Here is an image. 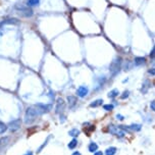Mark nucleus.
<instances>
[{
	"instance_id": "obj_1",
	"label": "nucleus",
	"mask_w": 155,
	"mask_h": 155,
	"mask_svg": "<svg viewBox=\"0 0 155 155\" xmlns=\"http://www.w3.org/2000/svg\"><path fill=\"white\" fill-rule=\"evenodd\" d=\"M39 110L37 109L36 107H29L27 111H26V114H25V123L27 124H32L33 122H35L36 118L40 115Z\"/></svg>"
},
{
	"instance_id": "obj_2",
	"label": "nucleus",
	"mask_w": 155,
	"mask_h": 155,
	"mask_svg": "<svg viewBox=\"0 0 155 155\" xmlns=\"http://www.w3.org/2000/svg\"><path fill=\"white\" fill-rule=\"evenodd\" d=\"M14 8L19 11L20 15L22 16V18H32V16L34 15L33 9H32L31 7H29L28 5L18 3V4H15Z\"/></svg>"
},
{
	"instance_id": "obj_3",
	"label": "nucleus",
	"mask_w": 155,
	"mask_h": 155,
	"mask_svg": "<svg viewBox=\"0 0 155 155\" xmlns=\"http://www.w3.org/2000/svg\"><path fill=\"white\" fill-rule=\"evenodd\" d=\"M120 66H122V58L120 57H116L109 65V72L112 76H115V74L118 73Z\"/></svg>"
},
{
	"instance_id": "obj_4",
	"label": "nucleus",
	"mask_w": 155,
	"mask_h": 155,
	"mask_svg": "<svg viewBox=\"0 0 155 155\" xmlns=\"http://www.w3.org/2000/svg\"><path fill=\"white\" fill-rule=\"evenodd\" d=\"M108 131H109V133L112 134V135H115L119 138H122L124 136V132L122 131L118 127H116V125H114V124H110V125H108Z\"/></svg>"
},
{
	"instance_id": "obj_5",
	"label": "nucleus",
	"mask_w": 155,
	"mask_h": 155,
	"mask_svg": "<svg viewBox=\"0 0 155 155\" xmlns=\"http://www.w3.org/2000/svg\"><path fill=\"white\" fill-rule=\"evenodd\" d=\"M21 120L20 118H18V119H14L12 122H10L7 127L10 130V132H15L21 128Z\"/></svg>"
},
{
	"instance_id": "obj_6",
	"label": "nucleus",
	"mask_w": 155,
	"mask_h": 155,
	"mask_svg": "<svg viewBox=\"0 0 155 155\" xmlns=\"http://www.w3.org/2000/svg\"><path fill=\"white\" fill-rule=\"evenodd\" d=\"M37 109L39 110L40 113H44V112H49L51 110V108H52V105L50 104H42V103H38V104L35 106Z\"/></svg>"
},
{
	"instance_id": "obj_7",
	"label": "nucleus",
	"mask_w": 155,
	"mask_h": 155,
	"mask_svg": "<svg viewBox=\"0 0 155 155\" xmlns=\"http://www.w3.org/2000/svg\"><path fill=\"white\" fill-rule=\"evenodd\" d=\"M65 108V102L63 101L62 98H58L56 102V106H55V112L56 113H61L64 110Z\"/></svg>"
},
{
	"instance_id": "obj_8",
	"label": "nucleus",
	"mask_w": 155,
	"mask_h": 155,
	"mask_svg": "<svg viewBox=\"0 0 155 155\" xmlns=\"http://www.w3.org/2000/svg\"><path fill=\"white\" fill-rule=\"evenodd\" d=\"M88 93H89V89L87 87H85V86H81V87H79L77 90V95L79 97H81V98L86 97L88 95Z\"/></svg>"
},
{
	"instance_id": "obj_9",
	"label": "nucleus",
	"mask_w": 155,
	"mask_h": 155,
	"mask_svg": "<svg viewBox=\"0 0 155 155\" xmlns=\"http://www.w3.org/2000/svg\"><path fill=\"white\" fill-rule=\"evenodd\" d=\"M20 24V21L18 19H7V20H4L1 24H0V26H4V25H19Z\"/></svg>"
},
{
	"instance_id": "obj_10",
	"label": "nucleus",
	"mask_w": 155,
	"mask_h": 155,
	"mask_svg": "<svg viewBox=\"0 0 155 155\" xmlns=\"http://www.w3.org/2000/svg\"><path fill=\"white\" fill-rule=\"evenodd\" d=\"M8 143H9V137H2L0 139V150H3L8 145Z\"/></svg>"
},
{
	"instance_id": "obj_11",
	"label": "nucleus",
	"mask_w": 155,
	"mask_h": 155,
	"mask_svg": "<svg viewBox=\"0 0 155 155\" xmlns=\"http://www.w3.org/2000/svg\"><path fill=\"white\" fill-rule=\"evenodd\" d=\"M39 4H40V0H27V5L29 7L38 6Z\"/></svg>"
},
{
	"instance_id": "obj_12",
	"label": "nucleus",
	"mask_w": 155,
	"mask_h": 155,
	"mask_svg": "<svg viewBox=\"0 0 155 155\" xmlns=\"http://www.w3.org/2000/svg\"><path fill=\"white\" fill-rule=\"evenodd\" d=\"M88 149H89V151H90V152L94 153V152H96V151H97V149H98V145H97L96 143H94V142H91L90 144H89Z\"/></svg>"
},
{
	"instance_id": "obj_13",
	"label": "nucleus",
	"mask_w": 155,
	"mask_h": 155,
	"mask_svg": "<svg viewBox=\"0 0 155 155\" xmlns=\"http://www.w3.org/2000/svg\"><path fill=\"white\" fill-rule=\"evenodd\" d=\"M67 101H68V105H70L71 107H72L74 104H76L77 98H76L74 96H68V97H67Z\"/></svg>"
},
{
	"instance_id": "obj_14",
	"label": "nucleus",
	"mask_w": 155,
	"mask_h": 155,
	"mask_svg": "<svg viewBox=\"0 0 155 155\" xmlns=\"http://www.w3.org/2000/svg\"><path fill=\"white\" fill-rule=\"evenodd\" d=\"M145 61H146L145 57H136L135 58V64L136 65H141L143 63H145Z\"/></svg>"
},
{
	"instance_id": "obj_15",
	"label": "nucleus",
	"mask_w": 155,
	"mask_h": 155,
	"mask_svg": "<svg viewBox=\"0 0 155 155\" xmlns=\"http://www.w3.org/2000/svg\"><path fill=\"white\" fill-rule=\"evenodd\" d=\"M102 104H103V100L102 99H97V100H95V101H93L91 103L90 107H98V106H100Z\"/></svg>"
},
{
	"instance_id": "obj_16",
	"label": "nucleus",
	"mask_w": 155,
	"mask_h": 155,
	"mask_svg": "<svg viewBox=\"0 0 155 155\" xmlns=\"http://www.w3.org/2000/svg\"><path fill=\"white\" fill-rule=\"evenodd\" d=\"M116 150H117V149L115 147H109V148L106 149L105 154L106 155H114V154L116 153Z\"/></svg>"
},
{
	"instance_id": "obj_17",
	"label": "nucleus",
	"mask_w": 155,
	"mask_h": 155,
	"mask_svg": "<svg viewBox=\"0 0 155 155\" xmlns=\"http://www.w3.org/2000/svg\"><path fill=\"white\" fill-rule=\"evenodd\" d=\"M118 94H119L118 90L117 89H113V90H111L109 92V93H108V97H109V98H115L116 96H118Z\"/></svg>"
},
{
	"instance_id": "obj_18",
	"label": "nucleus",
	"mask_w": 155,
	"mask_h": 155,
	"mask_svg": "<svg viewBox=\"0 0 155 155\" xmlns=\"http://www.w3.org/2000/svg\"><path fill=\"white\" fill-rule=\"evenodd\" d=\"M129 128H130L131 131H136V132H138V131H140V130H141L142 125H141V124H135L129 125Z\"/></svg>"
},
{
	"instance_id": "obj_19",
	"label": "nucleus",
	"mask_w": 155,
	"mask_h": 155,
	"mask_svg": "<svg viewBox=\"0 0 155 155\" xmlns=\"http://www.w3.org/2000/svg\"><path fill=\"white\" fill-rule=\"evenodd\" d=\"M68 135L72 136V137H77V136L80 135V131L78 129H72V130H71L70 132H68Z\"/></svg>"
},
{
	"instance_id": "obj_20",
	"label": "nucleus",
	"mask_w": 155,
	"mask_h": 155,
	"mask_svg": "<svg viewBox=\"0 0 155 155\" xmlns=\"http://www.w3.org/2000/svg\"><path fill=\"white\" fill-rule=\"evenodd\" d=\"M7 129H8V127H7L6 124L0 122V134H4L5 132H6Z\"/></svg>"
},
{
	"instance_id": "obj_21",
	"label": "nucleus",
	"mask_w": 155,
	"mask_h": 155,
	"mask_svg": "<svg viewBox=\"0 0 155 155\" xmlns=\"http://www.w3.org/2000/svg\"><path fill=\"white\" fill-rule=\"evenodd\" d=\"M77 145H78V141L76 139H72L70 142V144H68V148H70V149H74L77 147Z\"/></svg>"
},
{
	"instance_id": "obj_22",
	"label": "nucleus",
	"mask_w": 155,
	"mask_h": 155,
	"mask_svg": "<svg viewBox=\"0 0 155 155\" xmlns=\"http://www.w3.org/2000/svg\"><path fill=\"white\" fill-rule=\"evenodd\" d=\"M103 109L106 111H110L113 109V105L112 104H105V105H103Z\"/></svg>"
},
{
	"instance_id": "obj_23",
	"label": "nucleus",
	"mask_w": 155,
	"mask_h": 155,
	"mask_svg": "<svg viewBox=\"0 0 155 155\" xmlns=\"http://www.w3.org/2000/svg\"><path fill=\"white\" fill-rule=\"evenodd\" d=\"M149 81H146L145 83H144V85H143V87H142V92H143V93H146V92H147V89H148V87H149Z\"/></svg>"
},
{
	"instance_id": "obj_24",
	"label": "nucleus",
	"mask_w": 155,
	"mask_h": 155,
	"mask_svg": "<svg viewBox=\"0 0 155 155\" xmlns=\"http://www.w3.org/2000/svg\"><path fill=\"white\" fill-rule=\"evenodd\" d=\"M129 95H130V92L129 91H124V93H123V95H120V99H123V100L127 99L128 97H129Z\"/></svg>"
},
{
	"instance_id": "obj_25",
	"label": "nucleus",
	"mask_w": 155,
	"mask_h": 155,
	"mask_svg": "<svg viewBox=\"0 0 155 155\" xmlns=\"http://www.w3.org/2000/svg\"><path fill=\"white\" fill-rule=\"evenodd\" d=\"M154 57H155V45H154V47L152 48L151 52H150V58H154Z\"/></svg>"
},
{
	"instance_id": "obj_26",
	"label": "nucleus",
	"mask_w": 155,
	"mask_h": 155,
	"mask_svg": "<svg viewBox=\"0 0 155 155\" xmlns=\"http://www.w3.org/2000/svg\"><path fill=\"white\" fill-rule=\"evenodd\" d=\"M148 73L151 74V76H155V68H150V70L148 71Z\"/></svg>"
},
{
	"instance_id": "obj_27",
	"label": "nucleus",
	"mask_w": 155,
	"mask_h": 155,
	"mask_svg": "<svg viewBox=\"0 0 155 155\" xmlns=\"http://www.w3.org/2000/svg\"><path fill=\"white\" fill-rule=\"evenodd\" d=\"M150 107H151V109L155 111V100H153L151 103H150Z\"/></svg>"
},
{
	"instance_id": "obj_28",
	"label": "nucleus",
	"mask_w": 155,
	"mask_h": 155,
	"mask_svg": "<svg viewBox=\"0 0 155 155\" xmlns=\"http://www.w3.org/2000/svg\"><path fill=\"white\" fill-rule=\"evenodd\" d=\"M116 118L119 119V120H123V119H124V116H123V115H120V114H117V115H116Z\"/></svg>"
},
{
	"instance_id": "obj_29",
	"label": "nucleus",
	"mask_w": 155,
	"mask_h": 155,
	"mask_svg": "<svg viewBox=\"0 0 155 155\" xmlns=\"http://www.w3.org/2000/svg\"><path fill=\"white\" fill-rule=\"evenodd\" d=\"M94 155H103V153H102L101 151H96V152L94 153Z\"/></svg>"
},
{
	"instance_id": "obj_30",
	"label": "nucleus",
	"mask_w": 155,
	"mask_h": 155,
	"mask_svg": "<svg viewBox=\"0 0 155 155\" xmlns=\"http://www.w3.org/2000/svg\"><path fill=\"white\" fill-rule=\"evenodd\" d=\"M72 155H81V153H80V152H78V151H76V152H73Z\"/></svg>"
},
{
	"instance_id": "obj_31",
	"label": "nucleus",
	"mask_w": 155,
	"mask_h": 155,
	"mask_svg": "<svg viewBox=\"0 0 155 155\" xmlns=\"http://www.w3.org/2000/svg\"><path fill=\"white\" fill-rule=\"evenodd\" d=\"M25 155H33V152H31V151H29V152H27Z\"/></svg>"
}]
</instances>
